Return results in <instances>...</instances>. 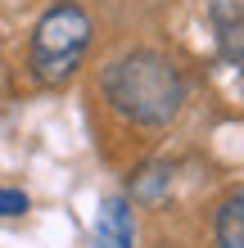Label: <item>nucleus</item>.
I'll return each mask as SVG.
<instances>
[{
	"mask_svg": "<svg viewBox=\"0 0 244 248\" xmlns=\"http://www.w3.org/2000/svg\"><path fill=\"white\" fill-rule=\"evenodd\" d=\"M104 95L127 122L167 126L185 104V77L159 50H131L104 72Z\"/></svg>",
	"mask_w": 244,
	"mask_h": 248,
	"instance_id": "obj_1",
	"label": "nucleus"
},
{
	"mask_svg": "<svg viewBox=\"0 0 244 248\" xmlns=\"http://www.w3.org/2000/svg\"><path fill=\"white\" fill-rule=\"evenodd\" d=\"M91 50V18L81 5H54L41 14L32 46H27V68L41 86H64L81 68Z\"/></svg>",
	"mask_w": 244,
	"mask_h": 248,
	"instance_id": "obj_2",
	"label": "nucleus"
},
{
	"mask_svg": "<svg viewBox=\"0 0 244 248\" xmlns=\"http://www.w3.org/2000/svg\"><path fill=\"white\" fill-rule=\"evenodd\" d=\"M95 248H136V212L131 199L109 194L95 212Z\"/></svg>",
	"mask_w": 244,
	"mask_h": 248,
	"instance_id": "obj_3",
	"label": "nucleus"
},
{
	"mask_svg": "<svg viewBox=\"0 0 244 248\" xmlns=\"http://www.w3.org/2000/svg\"><path fill=\"white\" fill-rule=\"evenodd\" d=\"M212 27H217L222 54L244 68V5L240 0H217V5H212Z\"/></svg>",
	"mask_w": 244,
	"mask_h": 248,
	"instance_id": "obj_4",
	"label": "nucleus"
},
{
	"mask_svg": "<svg viewBox=\"0 0 244 248\" xmlns=\"http://www.w3.org/2000/svg\"><path fill=\"white\" fill-rule=\"evenodd\" d=\"M217 248H244V189L217 208Z\"/></svg>",
	"mask_w": 244,
	"mask_h": 248,
	"instance_id": "obj_5",
	"label": "nucleus"
},
{
	"mask_svg": "<svg viewBox=\"0 0 244 248\" xmlns=\"http://www.w3.org/2000/svg\"><path fill=\"white\" fill-rule=\"evenodd\" d=\"M32 212V199L14 185H0V221H14V217H27Z\"/></svg>",
	"mask_w": 244,
	"mask_h": 248,
	"instance_id": "obj_6",
	"label": "nucleus"
}]
</instances>
